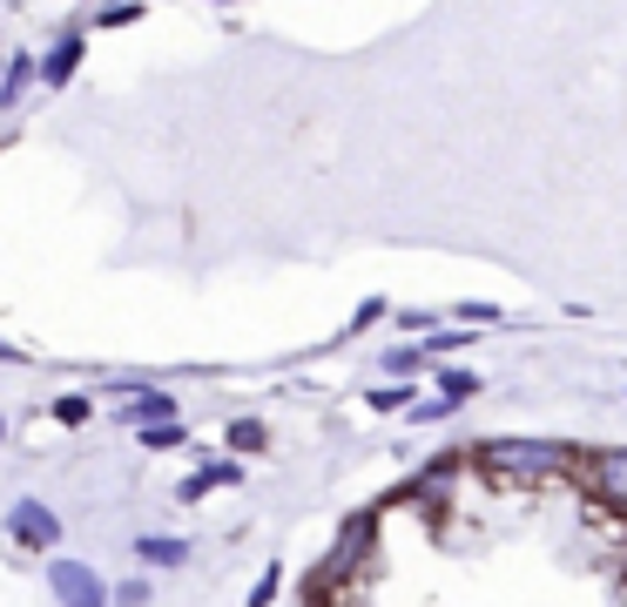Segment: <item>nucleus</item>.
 Returning a JSON list of instances; mask_svg holds the SVG:
<instances>
[{
  "label": "nucleus",
  "instance_id": "f257e3e1",
  "mask_svg": "<svg viewBox=\"0 0 627 607\" xmlns=\"http://www.w3.org/2000/svg\"><path fill=\"white\" fill-rule=\"evenodd\" d=\"M473 472L499 493H540V486H560L573 479V459L580 445H560V439H473Z\"/></svg>",
  "mask_w": 627,
  "mask_h": 607
},
{
  "label": "nucleus",
  "instance_id": "f03ea898",
  "mask_svg": "<svg viewBox=\"0 0 627 607\" xmlns=\"http://www.w3.org/2000/svg\"><path fill=\"white\" fill-rule=\"evenodd\" d=\"M573 486L594 506H607V513L627 520V445H594V453H580L573 459Z\"/></svg>",
  "mask_w": 627,
  "mask_h": 607
},
{
  "label": "nucleus",
  "instance_id": "7ed1b4c3",
  "mask_svg": "<svg viewBox=\"0 0 627 607\" xmlns=\"http://www.w3.org/2000/svg\"><path fill=\"white\" fill-rule=\"evenodd\" d=\"M371 540H378V513H351V520L338 526V540H331V553H324V567H318V581H310V594H324L331 581L358 574V567L371 560Z\"/></svg>",
  "mask_w": 627,
  "mask_h": 607
},
{
  "label": "nucleus",
  "instance_id": "20e7f679",
  "mask_svg": "<svg viewBox=\"0 0 627 607\" xmlns=\"http://www.w3.org/2000/svg\"><path fill=\"white\" fill-rule=\"evenodd\" d=\"M48 587L61 594V607H115V587H102V574L82 560H48Z\"/></svg>",
  "mask_w": 627,
  "mask_h": 607
},
{
  "label": "nucleus",
  "instance_id": "39448f33",
  "mask_svg": "<svg viewBox=\"0 0 627 607\" xmlns=\"http://www.w3.org/2000/svg\"><path fill=\"white\" fill-rule=\"evenodd\" d=\"M8 534H14V540H21L27 553H48V547L61 540V520H55V513H48L42 500H21V506L8 513Z\"/></svg>",
  "mask_w": 627,
  "mask_h": 607
},
{
  "label": "nucleus",
  "instance_id": "423d86ee",
  "mask_svg": "<svg viewBox=\"0 0 627 607\" xmlns=\"http://www.w3.org/2000/svg\"><path fill=\"white\" fill-rule=\"evenodd\" d=\"M452 486H459V459H452V453H439L433 466H425V472L405 486L399 500H412V506H425V513H439V506L452 500Z\"/></svg>",
  "mask_w": 627,
  "mask_h": 607
},
{
  "label": "nucleus",
  "instance_id": "0eeeda50",
  "mask_svg": "<svg viewBox=\"0 0 627 607\" xmlns=\"http://www.w3.org/2000/svg\"><path fill=\"white\" fill-rule=\"evenodd\" d=\"M122 392H129V405H122L129 425H163V419H176V398H169V392H149V385H122Z\"/></svg>",
  "mask_w": 627,
  "mask_h": 607
},
{
  "label": "nucleus",
  "instance_id": "6e6552de",
  "mask_svg": "<svg viewBox=\"0 0 627 607\" xmlns=\"http://www.w3.org/2000/svg\"><path fill=\"white\" fill-rule=\"evenodd\" d=\"M135 560H142V567H182V560H189V540H176V534H142V540H135Z\"/></svg>",
  "mask_w": 627,
  "mask_h": 607
},
{
  "label": "nucleus",
  "instance_id": "1a4fd4ad",
  "mask_svg": "<svg viewBox=\"0 0 627 607\" xmlns=\"http://www.w3.org/2000/svg\"><path fill=\"white\" fill-rule=\"evenodd\" d=\"M237 479H244V472H237V459H216V466H203V472H189L176 500H203L210 486H237Z\"/></svg>",
  "mask_w": 627,
  "mask_h": 607
},
{
  "label": "nucleus",
  "instance_id": "9d476101",
  "mask_svg": "<svg viewBox=\"0 0 627 607\" xmlns=\"http://www.w3.org/2000/svg\"><path fill=\"white\" fill-rule=\"evenodd\" d=\"M433 392H439L446 405H473V398H480V378H473V372H459V364H452V372H446V364H439V378H433Z\"/></svg>",
  "mask_w": 627,
  "mask_h": 607
},
{
  "label": "nucleus",
  "instance_id": "9b49d317",
  "mask_svg": "<svg viewBox=\"0 0 627 607\" xmlns=\"http://www.w3.org/2000/svg\"><path fill=\"white\" fill-rule=\"evenodd\" d=\"M223 445H229V453H263V445H270V432H263V419H229V432H223Z\"/></svg>",
  "mask_w": 627,
  "mask_h": 607
},
{
  "label": "nucleus",
  "instance_id": "f8f14e48",
  "mask_svg": "<svg viewBox=\"0 0 627 607\" xmlns=\"http://www.w3.org/2000/svg\"><path fill=\"white\" fill-rule=\"evenodd\" d=\"M74 61H82V40H74V34H68V40H61V48H55V55L42 61V81H48V89H61V81L74 74Z\"/></svg>",
  "mask_w": 627,
  "mask_h": 607
},
{
  "label": "nucleus",
  "instance_id": "ddd939ff",
  "mask_svg": "<svg viewBox=\"0 0 627 607\" xmlns=\"http://www.w3.org/2000/svg\"><path fill=\"white\" fill-rule=\"evenodd\" d=\"M142 445L149 453H176V445H189V432H182V419H163V425H142Z\"/></svg>",
  "mask_w": 627,
  "mask_h": 607
},
{
  "label": "nucleus",
  "instance_id": "4468645a",
  "mask_svg": "<svg viewBox=\"0 0 627 607\" xmlns=\"http://www.w3.org/2000/svg\"><path fill=\"white\" fill-rule=\"evenodd\" d=\"M371 412H412V385H405V378L378 385V392H371Z\"/></svg>",
  "mask_w": 627,
  "mask_h": 607
},
{
  "label": "nucleus",
  "instance_id": "2eb2a0df",
  "mask_svg": "<svg viewBox=\"0 0 627 607\" xmlns=\"http://www.w3.org/2000/svg\"><path fill=\"white\" fill-rule=\"evenodd\" d=\"M418 364H425V345H391V351H385V372H391V378H412Z\"/></svg>",
  "mask_w": 627,
  "mask_h": 607
},
{
  "label": "nucleus",
  "instance_id": "dca6fc26",
  "mask_svg": "<svg viewBox=\"0 0 627 607\" xmlns=\"http://www.w3.org/2000/svg\"><path fill=\"white\" fill-rule=\"evenodd\" d=\"M465 345H473V331H452V324H433V338H425V351H433V358L465 351Z\"/></svg>",
  "mask_w": 627,
  "mask_h": 607
},
{
  "label": "nucleus",
  "instance_id": "f3484780",
  "mask_svg": "<svg viewBox=\"0 0 627 607\" xmlns=\"http://www.w3.org/2000/svg\"><path fill=\"white\" fill-rule=\"evenodd\" d=\"M88 412H95V398H82V392H68V398H55V419H61V425H82Z\"/></svg>",
  "mask_w": 627,
  "mask_h": 607
},
{
  "label": "nucleus",
  "instance_id": "a211bd4d",
  "mask_svg": "<svg viewBox=\"0 0 627 607\" xmlns=\"http://www.w3.org/2000/svg\"><path fill=\"white\" fill-rule=\"evenodd\" d=\"M277 587H284V567H263V581L250 587V607H270V600H277Z\"/></svg>",
  "mask_w": 627,
  "mask_h": 607
},
{
  "label": "nucleus",
  "instance_id": "6ab92c4d",
  "mask_svg": "<svg viewBox=\"0 0 627 607\" xmlns=\"http://www.w3.org/2000/svg\"><path fill=\"white\" fill-rule=\"evenodd\" d=\"M459 412V405H446V398H425V405H412V419L418 425H433V419H452Z\"/></svg>",
  "mask_w": 627,
  "mask_h": 607
},
{
  "label": "nucleus",
  "instance_id": "aec40b11",
  "mask_svg": "<svg viewBox=\"0 0 627 607\" xmlns=\"http://www.w3.org/2000/svg\"><path fill=\"white\" fill-rule=\"evenodd\" d=\"M115 607H149V581H122L115 587Z\"/></svg>",
  "mask_w": 627,
  "mask_h": 607
},
{
  "label": "nucleus",
  "instance_id": "412c9836",
  "mask_svg": "<svg viewBox=\"0 0 627 607\" xmlns=\"http://www.w3.org/2000/svg\"><path fill=\"white\" fill-rule=\"evenodd\" d=\"M459 317H465V324H499V304H465Z\"/></svg>",
  "mask_w": 627,
  "mask_h": 607
},
{
  "label": "nucleus",
  "instance_id": "4be33fe9",
  "mask_svg": "<svg viewBox=\"0 0 627 607\" xmlns=\"http://www.w3.org/2000/svg\"><path fill=\"white\" fill-rule=\"evenodd\" d=\"M135 14H142L135 0H122V8H108V14H102V27H122V21H135Z\"/></svg>",
  "mask_w": 627,
  "mask_h": 607
},
{
  "label": "nucleus",
  "instance_id": "5701e85b",
  "mask_svg": "<svg viewBox=\"0 0 627 607\" xmlns=\"http://www.w3.org/2000/svg\"><path fill=\"white\" fill-rule=\"evenodd\" d=\"M620 594H627V581H620Z\"/></svg>",
  "mask_w": 627,
  "mask_h": 607
}]
</instances>
